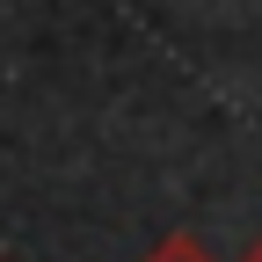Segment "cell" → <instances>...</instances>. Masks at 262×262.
<instances>
[{"label": "cell", "instance_id": "1", "mask_svg": "<svg viewBox=\"0 0 262 262\" xmlns=\"http://www.w3.org/2000/svg\"><path fill=\"white\" fill-rule=\"evenodd\" d=\"M139 262H211V248L196 241V233H160V241H153Z\"/></svg>", "mask_w": 262, "mask_h": 262}, {"label": "cell", "instance_id": "2", "mask_svg": "<svg viewBox=\"0 0 262 262\" xmlns=\"http://www.w3.org/2000/svg\"><path fill=\"white\" fill-rule=\"evenodd\" d=\"M233 262H262V241H248V248H241V255H233Z\"/></svg>", "mask_w": 262, "mask_h": 262}]
</instances>
